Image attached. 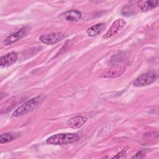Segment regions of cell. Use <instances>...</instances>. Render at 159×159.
Instances as JSON below:
<instances>
[{
    "instance_id": "obj_1",
    "label": "cell",
    "mask_w": 159,
    "mask_h": 159,
    "mask_svg": "<svg viewBox=\"0 0 159 159\" xmlns=\"http://www.w3.org/2000/svg\"><path fill=\"white\" fill-rule=\"evenodd\" d=\"M79 138V135L76 134H58L48 138L46 142L51 145H66L78 141Z\"/></svg>"
},
{
    "instance_id": "obj_2",
    "label": "cell",
    "mask_w": 159,
    "mask_h": 159,
    "mask_svg": "<svg viewBox=\"0 0 159 159\" xmlns=\"http://www.w3.org/2000/svg\"><path fill=\"white\" fill-rule=\"evenodd\" d=\"M43 99L44 96L43 95H40L27 101L17 107L12 113V116L14 117H18L27 113L37 106Z\"/></svg>"
},
{
    "instance_id": "obj_3",
    "label": "cell",
    "mask_w": 159,
    "mask_h": 159,
    "mask_svg": "<svg viewBox=\"0 0 159 159\" xmlns=\"http://www.w3.org/2000/svg\"><path fill=\"white\" fill-rule=\"evenodd\" d=\"M157 78V74L154 71L145 73L135 79L133 84L135 87H142L151 84Z\"/></svg>"
},
{
    "instance_id": "obj_4",
    "label": "cell",
    "mask_w": 159,
    "mask_h": 159,
    "mask_svg": "<svg viewBox=\"0 0 159 159\" xmlns=\"http://www.w3.org/2000/svg\"><path fill=\"white\" fill-rule=\"evenodd\" d=\"M126 70V67L122 64H117L105 69L101 74L100 77L105 78H117L122 75Z\"/></svg>"
},
{
    "instance_id": "obj_5",
    "label": "cell",
    "mask_w": 159,
    "mask_h": 159,
    "mask_svg": "<svg viewBox=\"0 0 159 159\" xmlns=\"http://www.w3.org/2000/svg\"><path fill=\"white\" fill-rule=\"evenodd\" d=\"M64 37V34L60 32H53L48 34L42 35L39 40L43 43L47 45H53L61 40Z\"/></svg>"
},
{
    "instance_id": "obj_6",
    "label": "cell",
    "mask_w": 159,
    "mask_h": 159,
    "mask_svg": "<svg viewBox=\"0 0 159 159\" xmlns=\"http://www.w3.org/2000/svg\"><path fill=\"white\" fill-rule=\"evenodd\" d=\"M125 24H126V22L124 19H117L112 24V25H111L108 30L103 35V38L107 39L116 35L117 33H118L121 29H122L124 27Z\"/></svg>"
},
{
    "instance_id": "obj_7",
    "label": "cell",
    "mask_w": 159,
    "mask_h": 159,
    "mask_svg": "<svg viewBox=\"0 0 159 159\" xmlns=\"http://www.w3.org/2000/svg\"><path fill=\"white\" fill-rule=\"evenodd\" d=\"M27 27H23V28L19 29L16 32L13 33L11 35H9L7 37H6L4 39V40L3 41L4 45H11L12 43H14L15 42L17 41L18 40L23 38L27 34Z\"/></svg>"
},
{
    "instance_id": "obj_8",
    "label": "cell",
    "mask_w": 159,
    "mask_h": 159,
    "mask_svg": "<svg viewBox=\"0 0 159 159\" xmlns=\"http://www.w3.org/2000/svg\"><path fill=\"white\" fill-rule=\"evenodd\" d=\"M59 17L66 21L76 22L81 19V13L78 10H68L61 14Z\"/></svg>"
},
{
    "instance_id": "obj_9",
    "label": "cell",
    "mask_w": 159,
    "mask_h": 159,
    "mask_svg": "<svg viewBox=\"0 0 159 159\" xmlns=\"http://www.w3.org/2000/svg\"><path fill=\"white\" fill-rule=\"evenodd\" d=\"M17 59V54L16 52H10L0 58V65L2 67H7L14 64Z\"/></svg>"
},
{
    "instance_id": "obj_10",
    "label": "cell",
    "mask_w": 159,
    "mask_h": 159,
    "mask_svg": "<svg viewBox=\"0 0 159 159\" xmlns=\"http://www.w3.org/2000/svg\"><path fill=\"white\" fill-rule=\"evenodd\" d=\"M87 120V119L83 116H78L70 118L66 122L68 126L73 129H78L81 127Z\"/></svg>"
},
{
    "instance_id": "obj_11",
    "label": "cell",
    "mask_w": 159,
    "mask_h": 159,
    "mask_svg": "<svg viewBox=\"0 0 159 159\" xmlns=\"http://www.w3.org/2000/svg\"><path fill=\"white\" fill-rule=\"evenodd\" d=\"M158 5V1H140L137 2L139 8L143 12L151 10Z\"/></svg>"
},
{
    "instance_id": "obj_12",
    "label": "cell",
    "mask_w": 159,
    "mask_h": 159,
    "mask_svg": "<svg viewBox=\"0 0 159 159\" xmlns=\"http://www.w3.org/2000/svg\"><path fill=\"white\" fill-rule=\"evenodd\" d=\"M104 24L102 23L92 25L86 30V34L89 37H94L99 34L104 29Z\"/></svg>"
},
{
    "instance_id": "obj_13",
    "label": "cell",
    "mask_w": 159,
    "mask_h": 159,
    "mask_svg": "<svg viewBox=\"0 0 159 159\" xmlns=\"http://www.w3.org/2000/svg\"><path fill=\"white\" fill-rule=\"evenodd\" d=\"M15 138L14 135L10 133H5L0 135V143H4L12 141Z\"/></svg>"
},
{
    "instance_id": "obj_14",
    "label": "cell",
    "mask_w": 159,
    "mask_h": 159,
    "mask_svg": "<svg viewBox=\"0 0 159 159\" xmlns=\"http://www.w3.org/2000/svg\"><path fill=\"white\" fill-rule=\"evenodd\" d=\"M129 148V147H125L120 153H119L117 155L113 157L112 158H124V157H125V155L127 154V151L128 150Z\"/></svg>"
},
{
    "instance_id": "obj_15",
    "label": "cell",
    "mask_w": 159,
    "mask_h": 159,
    "mask_svg": "<svg viewBox=\"0 0 159 159\" xmlns=\"http://www.w3.org/2000/svg\"><path fill=\"white\" fill-rule=\"evenodd\" d=\"M142 157H143V154H142V152L140 151V152L137 153L135 154V155L132 158H142Z\"/></svg>"
}]
</instances>
